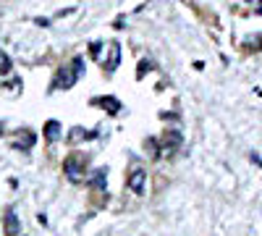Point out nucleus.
Listing matches in <instances>:
<instances>
[{"label": "nucleus", "instance_id": "f257e3e1", "mask_svg": "<svg viewBox=\"0 0 262 236\" xmlns=\"http://www.w3.org/2000/svg\"><path fill=\"white\" fill-rule=\"evenodd\" d=\"M81 69H84L81 58H76L69 69H60V74H58V79H55V87H58V90H69V87H74L76 79L81 76Z\"/></svg>", "mask_w": 262, "mask_h": 236}, {"label": "nucleus", "instance_id": "f03ea898", "mask_svg": "<svg viewBox=\"0 0 262 236\" xmlns=\"http://www.w3.org/2000/svg\"><path fill=\"white\" fill-rule=\"evenodd\" d=\"M144 179H147L144 168H134V170H131V176H128V189H134L137 195H142V191H144Z\"/></svg>", "mask_w": 262, "mask_h": 236}, {"label": "nucleus", "instance_id": "7ed1b4c3", "mask_svg": "<svg viewBox=\"0 0 262 236\" xmlns=\"http://www.w3.org/2000/svg\"><path fill=\"white\" fill-rule=\"evenodd\" d=\"M118 63H121V45H118V42H113L111 58H107V71H116V69H118Z\"/></svg>", "mask_w": 262, "mask_h": 236}, {"label": "nucleus", "instance_id": "20e7f679", "mask_svg": "<svg viewBox=\"0 0 262 236\" xmlns=\"http://www.w3.org/2000/svg\"><path fill=\"white\" fill-rule=\"evenodd\" d=\"M66 176H69L71 181H79L81 179V174H79V163L71 158V160H66Z\"/></svg>", "mask_w": 262, "mask_h": 236}, {"label": "nucleus", "instance_id": "39448f33", "mask_svg": "<svg viewBox=\"0 0 262 236\" xmlns=\"http://www.w3.org/2000/svg\"><path fill=\"white\" fill-rule=\"evenodd\" d=\"M58 134H60V123H58V121H48V126H45V137H48V142H55Z\"/></svg>", "mask_w": 262, "mask_h": 236}, {"label": "nucleus", "instance_id": "423d86ee", "mask_svg": "<svg viewBox=\"0 0 262 236\" xmlns=\"http://www.w3.org/2000/svg\"><path fill=\"white\" fill-rule=\"evenodd\" d=\"M86 181H90V186H95V189H105V170H97V174H92Z\"/></svg>", "mask_w": 262, "mask_h": 236}, {"label": "nucleus", "instance_id": "0eeeda50", "mask_svg": "<svg viewBox=\"0 0 262 236\" xmlns=\"http://www.w3.org/2000/svg\"><path fill=\"white\" fill-rule=\"evenodd\" d=\"M6 228H8V233H18V231H21V226H18V221H16L13 212H6Z\"/></svg>", "mask_w": 262, "mask_h": 236}, {"label": "nucleus", "instance_id": "6e6552de", "mask_svg": "<svg viewBox=\"0 0 262 236\" xmlns=\"http://www.w3.org/2000/svg\"><path fill=\"white\" fill-rule=\"evenodd\" d=\"M100 105H102V108H107L111 113H118V111H121V108H118V100H116V97H105V100H100Z\"/></svg>", "mask_w": 262, "mask_h": 236}, {"label": "nucleus", "instance_id": "1a4fd4ad", "mask_svg": "<svg viewBox=\"0 0 262 236\" xmlns=\"http://www.w3.org/2000/svg\"><path fill=\"white\" fill-rule=\"evenodd\" d=\"M8 71H11V60L3 50H0V74H8Z\"/></svg>", "mask_w": 262, "mask_h": 236}]
</instances>
